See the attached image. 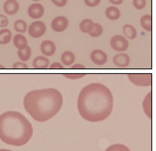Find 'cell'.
I'll return each mask as SVG.
<instances>
[{
  "label": "cell",
  "mask_w": 156,
  "mask_h": 151,
  "mask_svg": "<svg viewBox=\"0 0 156 151\" xmlns=\"http://www.w3.org/2000/svg\"><path fill=\"white\" fill-rule=\"evenodd\" d=\"M114 99L105 85L93 83L83 87L77 99V110L85 120L92 123L103 121L111 115Z\"/></svg>",
  "instance_id": "obj_1"
},
{
  "label": "cell",
  "mask_w": 156,
  "mask_h": 151,
  "mask_svg": "<svg viewBox=\"0 0 156 151\" xmlns=\"http://www.w3.org/2000/svg\"><path fill=\"white\" fill-rule=\"evenodd\" d=\"M23 106L33 119L38 122H46L61 110L63 96L55 88L33 90L24 97Z\"/></svg>",
  "instance_id": "obj_2"
},
{
  "label": "cell",
  "mask_w": 156,
  "mask_h": 151,
  "mask_svg": "<svg viewBox=\"0 0 156 151\" xmlns=\"http://www.w3.org/2000/svg\"><path fill=\"white\" fill-rule=\"evenodd\" d=\"M33 126L24 115L16 111L0 115V139L12 146L27 144L33 136Z\"/></svg>",
  "instance_id": "obj_3"
},
{
  "label": "cell",
  "mask_w": 156,
  "mask_h": 151,
  "mask_svg": "<svg viewBox=\"0 0 156 151\" xmlns=\"http://www.w3.org/2000/svg\"><path fill=\"white\" fill-rule=\"evenodd\" d=\"M128 77L131 83L138 86H151L152 82L151 73H130Z\"/></svg>",
  "instance_id": "obj_4"
},
{
  "label": "cell",
  "mask_w": 156,
  "mask_h": 151,
  "mask_svg": "<svg viewBox=\"0 0 156 151\" xmlns=\"http://www.w3.org/2000/svg\"><path fill=\"white\" fill-rule=\"evenodd\" d=\"M110 44H111V48L113 49L115 51L120 52V53L126 51L128 48V46H129L128 40L121 35L114 36L111 39Z\"/></svg>",
  "instance_id": "obj_5"
},
{
  "label": "cell",
  "mask_w": 156,
  "mask_h": 151,
  "mask_svg": "<svg viewBox=\"0 0 156 151\" xmlns=\"http://www.w3.org/2000/svg\"><path fill=\"white\" fill-rule=\"evenodd\" d=\"M47 26L45 23L41 21L33 22L29 27V35L34 39H38L43 36L46 33Z\"/></svg>",
  "instance_id": "obj_6"
},
{
  "label": "cell",
  "mask_w": 156,
  "mask_h": 151,
  "mask_svg": "<svg viewBox=\"0 0 156 151\" xmlns=\"http://www.w3.org/2000/svg\"><path fill=\"white\" fill-rule=\"evenodd\" d=\"M69 26L68 19L65 16H57L52 21L51 27L53 30L56 33H61L64 30L66 29V28Z\"/></svg>",
  "instance_id": "obj_7"
},
{
  "label": "cell",
  "mask_w": 156,
  "mask_h": 151,
  "mask_svg": "<svg viewBox=\"0 0 156 151\" xmlns=\"http://www.w3.org/2000/svg\"><path fill=\"white\" fill-rule=\"evenodd\" d=\"M90 60L94 64L98 66H102L107 63L108 56L102 50H96L92 51V53H90Z\"/></svg>",
  "instance_id": "obj_8"
},
{
  "label": "cell",
  "mask_w": 156,
  "mask_h": 151,
  "mask_svg": "<svg viewBox=\"0 0 156 151\" xmlns=\"http://www.w3.org/2000/svg\"><path fill=\"white\" fill-rule=\"evenodd\" d=\"M28 14L33 19L41 18L44 14V8L40 3H33L28 8Z\"/></svg>",
  "instance_id": "obj_9"
},
{
  "label": "cell",
  "mask_w": 156,
  "mask_h": 151,
  "mask_svg": "<svg viewBox=\"0 0 156 151\" xmlns=\"http://www.w3.org/2000/svg\"><path fill=\"white\" fill-rule=\"evenodd\" d=\"M40 50H41L42 53L45 57H52L56 52L57 47L53 42L50 41V40H44L41 43Z\"/></svg>",
  "instance_id": "obj_10"
},
{
  "label": "cell",
  "mask_w": 156,
  "mask_h": 151,
  "mask_svg": "<svg viewBox=\"0 0 156 151\" xmlns=\"http://www.w3.org/2000/svg\"><path fill=\"white\" fill-rule=\"evenodd\" d=\"M3 9L7 15H15L20 10V4L16 0H7L4 3Z\"/></svg>",
  "instance_id": "obj_11"
},
{
  "label": "cell",
  "mask_w": 156,
  "mask_h": 151,
  "mask_svg": "<svg viewBox=\"0 0 156 151\" xmlns=\"http://www.w3.org/2000/svg\"><path fill=\"white\" fill-rule=\"evenodd\" d=\"M130 57H128V54L126 53H118L117 55H115L113 58V62L117 67H121V68H125L127 67L129 65Z\"/></svg>",
  "instance_id": "obj_12"
},
{
  "label": "cell",
  "mask_w": 156,
  "mask_h": 151,
  "mask_svg": "<svg viewBox=\"0 0 156 151\" xmlns=\"http://www.w3.org/2000/svg\"><path fill=\"white\" fill-rule=\"evenodd\" d=\"M142 107L146 116L151 119L152 117V94H151V92L148 93L144 97L142 103Z\"/></svg>",
  "instance_id": "obj_13"
},
{
  "label": "cell",
  "mask_w": 156,
  "mask_h": 151,
  "mask_svg": "<svg viewBox=\"0 0 156 151\" xmlns=\"http://www.w3.org/2000/svg\"><path fill=\"white\" fill-rule=\"evenodd\" d=\"M50 65V60L48 58L44 57H37L33 61V67L35 69H47Z\"/></svg>",
  "instance_id": "obj_14"
},
{
  "label": "cell",
  "mask_w": 156,
  "mask_h": 151,
  "mask_svg": "<svg viewBox=\"0 0 156 151\" xmlns=\"http://www.w3.org/2000/svg\"><path fill=\"white\" fill-rule=\"evenodd\" d=\"M13 44L19 50H24L28 46L27 38L22 34H17L13 37Z\"/></svg>",
  "instance_id": "obj_15"
},
{
  "label": "cell",
  "mask_w": 156,
  "mask_h": 151,
  "mask_svg": "<svg viewBox=\"0 0 156 151\" xmlns=\"http://www.w3.org/2000/svg\"><path fill=\"white\" fill-rule=\"evenodd\" d=\"M61 61L62 64L64 66H66V67L72 66L75 61L74 53L70 51H65L64 53H62Z\"/></svg>",
  "instance_id": "obj_16"
},
{
  "label": "cell",
  "mask_w": 156,
  "mask_h": 151,
  "mask_svg": "<svg viewBox=\"0 0 156 151\" xmlns=\"http://www.w3.org/2000/svg\"><path fill=\"white\" fill-rule=\"evenodd\" d=\"M105 15H106L107 18L110 20H118L121 16V12L117 7L111 6L108 7L105 11Z\"/></svg>",
  "instance_id": "obj_17"
},
{
  "label": "cell",
  "mask_w": 156,
  "mask_h": 151,
  "mask_svg": "<svg viewBox=\"0 0 156 151\" xmlns=\"http://www.w3.org/2000/svg\"><path fill=\"white\" fill-rule=\"evenodd\" d=\"M140 23L144 30L148 32H151V30H152V17H151V15H143L140 20Z\"/></svg>",
  "instance_id": "obj_18"
},
{
  "label": "cell",
  "mask_w": 156,
  "mask_h": 151,
  "mask_svg": "<svg viewBox=\"0 0 156 151\" xmlns=\"http://www.w3.org/2000/svg\"><path fill=\"white\" fill-rule=\"evenodd\" d=\"M12 33L8 29L0 30V45H6L11 41Z\"/></svg>",
  "instance_id": "obj_19"
},
{
  "label": "cell",
  "mask_w": 156,
  "mask_h": 151,
  "mask_svg": "<svg viewBox=\"0 0 156 151\" xmlns=\"http://www.w3.org/2000/svg\"><path fill=\"white\" fill-rule=\"evenodd\" d=\"M124 35L127 39H134L137 36V32L135 28L130 24H126L123 27Z\"/></svg>",
  "instance_id": "obj_20"
},
{
  "label": "cell",
  "mask_w": 156,
  "mask_h": 151,
  "mask_svg": "<svg viewBox=\"0 0 156 151\" xmlns=\"http://www.w3.org/2000/svg\"><path fill=\"white\" fill-rule=\"evenodd\" d=\"M94 23L91 19H83L80 24V29L83 33H89L93 29Z\"/></svg>",
  "instance_id": "obj_21"
},
{
  "label": "cell",
  "mask_w": 156,
  "mask_h": 151,
  "mask_svg": "<svg viewBox=\"0 0 156 151\" xmlns=\"http://www.w3.org/2000/svg\"><path fill=\"white\" fill-rule=\"evenodd\" d=\"M18 57L23 62H27L30 60V58L31 57V49L30 47L27 46V48L24 49V50H18Z\"/></svg>",
  "instance_id": "obj_22"
},
{
  "label": "cell",
  "mask_w": 156,
  "mask_h": 151,
  "mask_svg": "<svg viewBox=\"0 0 156 151\" xmlns=\"http://www.w3.org/2000/svg\"><path fill=\"white\" fill-rule=\"evenodd\" d=\"M14 29L17 33H24L27 32V24L24 20L19 19L16 20L14 23Z\"/></svg>",
  "instance_id": "obj_23"
},
{
  "label": "cell",
  "mask_w": 156,
  "mask_h": 151,
  "mask_svg": "<svg viewBox=\"0 0 156 151\" xmlns=\"http://www.w3.org/2000/svg\"><path fill=\"white\" fill-rule=\"evenodd\" d=\"M104 29L102 27L101 25H100L99 23H94V26L93 29L91 30V32L89 33V35L91 37H94V38H97V37H99L103 33Z\"/></svg>",
  "instance_id": "obj_24"
},
{
  "label": "cell",
  "mask_w": 156,
  "mask_h": 151,
  "mask_svg": "<svg viewBox=\"0 0 156 151\" xmlns=\"http://www.w3.org/2000/svg\"><path fill=\"white\" fill-rule=\"evenodd\" d=\"M105 151H131L129 148L127 147L124 144L121 143H116V144L111 145L109 147L107 148Z\"/></svg>",
  "instance_id": "obj_25"
},
{
  "label": "cell",
  "mask_w": 156,
  "mask_h": 151,
  "mask_svg": "<svg viewBox=\"0 0 156 151\" xmlns=\"http://www.w3.org/2000/svg\"><path fill=\"white\" fill-rule=\"evenodd\" d=\"M86 74L84 73H65L63 74V77L69 80H78V79H81L84 77Z\"/></svg>",
  "instance_id": "obj_26"
},
{
  "label": "cell",
  "mask_w": 156,
  "mask_h": 151,
  "mask_svg": "<svg viewBox=\"0 0 156 151\" xmlns=\"http://www.w3.org/2000/svg\"><path fill=\"white\" fill-rule=\"evenodd\" d=\"M133 5L137 9H143L146 5V0H133Z\"/></svg>",
  "instance_id": "obj_27"
},
{
  "label": "cell",
  "mask_w": 156,
  "mask_h": 151,
  "mask_svg": "<svg viewBox=\"0 0 156 151\" xmlns=\"http://www.w3.org/2000/svg\"><path fill=\"white\" fill-rule=\"evenodd\" d=\"M84 3L88 7H95L101 3V0H84Z\"/></svg>",
  "instance_id": "obj_28"
},
{
  "label": "cell",
  "mask_w": 156,
  "mask_h": 151,
  "mask_svg": "<svg viewBox=\"0 0 156 151\" xmlns=\"http://www.w3.org/2000/svg\"><path fill=\"white\" fill-rule=\"evenodd\" d=\"M9 24V20L8 18L5 16V15L0 14V27L1 28H4L6 27Z\"/></svg>",
  "instance_id": "obj_29"
},
{
  "label": "cell",
  "mask_w": 156,
  "mask_h": 151,
  "mask_svg": "<svg viewBox=\"0 0 156 151\" xmlns=\"http://www.w3.org/2000/svg\"><path fill=\"white\" fill-rule=\"evenodd\" d=\"M12 68L13 69H27L28 68V66H27V63H22V62H18V63H15L12 66Z\"/></svg>",
  "instance_id": "obj_30"
},
{
  "label": "cell",
  "mask_w": 156,
  "mask_h": 151,
  "mask_svg": "<svg viewBox=\"0 0 156 151\" xmlns=\"http://www.w3.org/2000/svg\"><path fill=\"white\" fill-rule=\"evenodd\" d=\"M51 2L57 7H63L67 3V0H51Z\"/></svg>",
  "instance_id": "obj_31"
},
{
  "label": "cell",
  "mask_w": 156,
  "mask_h": 151,
  "mask_svg": "<svg viewBox=\"0 0 156 151\" xmlns=\"http://www.w3.org/2000/svg\"><path fill=\"white\" fill-rule=\"evenodd\" d=\"M50 69H63V65L60 63H53L50 66Z\"/></svg>",
  "instance_id": "obj_32"
},
{
  "label": "cell",
  "mask_w": 156,
  "mask_h": 151,
  "mask_svg": "<svg viewBox=\"0 0 156 151\" xmlns=\"http://www.w3.org/2000/svg\"><path fill=\"white\" fill-rule=\"evenodd\" d=\"M109 2L114 5H121L123 2V0H109Z\"/></svg>",
  "instance_id": "obj_33"
},
{
  "label": "cell",
  "mask_w": 156,
  "mask_h": 151,
  "mask_svg": "<svg viewBox=\"0 0 156 151\" xmlns=\"http://www.w3.org/2000/svg\"><path fill=\"white\" fill-rule=\"evenodd\" d=\"M72 69H85V67L83 65L80 64V63H77V64H75L71 67Z\"/></svg>",
  "instance_id": "obj_34"
},
{
  "label": "cell",
  "mask_w": 156,
  "mask_h": 151,
  "mask_svg": "<svg viewBox=\"0 0 156 151\" xmlns=\"http://www.w3.org/2000/svg\"><path fill=\"white\" fill-rule=\"evenodd\" d=\"M0 151H12V150H9V149H0Z\"/></svg>",
  "instance_id": "obj_35"
},
{
  "label": "cell",
  "mask_w": 156,
  "mask_h": 151,
  "mask_svg": "<svg viewBox=\"0 0 156 151\" xmlns=\"http://www.w3.org/2000/svg\"><path fill=\"white\" fill-rule=\"evenodd\" d=\"M4 68H5V67H4L3 66H2V65L0 64V69H4Z\"/></svg>",
  "instance_id": "obj_36"
},
{
  "label": "cell",
  "mask_w": 156,
  "mask_h": 151,
  "mask_svg": "<svg viewBox=\"0 0 156 151\" xmlns=\"http://www.w3.org/2000/svg\"><path fill=\"white\" fill-rule=\"evenodd\" d=\"M32 1H33V2H39L40 0H32Z\"/></svg>",
  "instance_id": "obj_37"
}]
</instances>
